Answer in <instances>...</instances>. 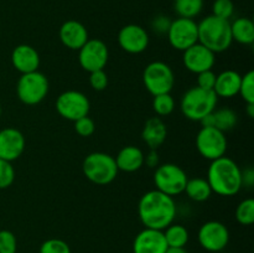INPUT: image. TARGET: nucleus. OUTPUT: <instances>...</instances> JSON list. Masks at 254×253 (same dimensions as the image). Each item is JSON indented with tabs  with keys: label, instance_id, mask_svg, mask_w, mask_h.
<instances>
[{
	"label": "nucleus",
	"instance_id": "f704fd0d",
	"mask_svg": "<svg viewBox=\"0 0 254 253\" xmlns=\"http://www.w3.org/2000/svg\"><path fill=\"white\" fill-rule=\"evenodd\" d=\"M74 123V130L78 134L79 136H83V138H87V136H91L92 134L96 130V124H94L93 119L89 118L88 116L82 117V118L77 119Z\"/></svg>",
	"mask_w": 254,
	"mask_h": 253
},
{
	"label": "nucleus",
	"instance_id": "72a5a7b5",
	"mask_svg": "<svg viewBox=\"0 0 254 253\" xmlns=\"http://www.w3.org/2000/svg\"><path fill=\"white\" fill-rule=\"evenodd\" d=\"M17 241L9 230L0 231V253H16Z\"/></svg>",
	"mask_w": 254,
	"mask_h": 253
},
{
	"label": "nucleus",
	"instance_id": "f3484780",
	"mask_svg": "<svg viewBox=\"0 0 254 253\" xmlns=\"http://www.w3.org/2000/svg\"><path fill=\"white\" fill-rule=\"evenodd\" d=\"M168 243L163 231L144 228L134 238L133 253H165Z\"/></svg>",
	"mask_w": 254,
	"mask_h": 253
},
{
	"label": "nucleus",
	"instance_id": "58836bf2",
	"mask_svg": "<svg viewBox=\"0 0 254 253\" xmlns=\"http://www.w3.org/2000/svg\"><path fill=\"white\" fill-rule=\"evenodd\" d=\"M144 164L149 166V168H155L159 165V155L156 150L151 149L146 156H144Z\"/></svg>",
	"mask_w": 254,
	"mask_h": 253
},
{
	"label": "nucleus",
	"instance_id": "4c0bfd02",
	"mask_svg": "<svg viewBox=\"0 0 254 253\" xmlns=\"http://www.w3.org/2000/svg\"><path fill=\"white\" fill-rule=\"evenodd\" d=\"M170 20L166 16H158L153 22V26L155 31H158L159 34H164V32H168L169 26H170Z\"/></svg>",
	"mask_w": 254,
	"mask_h": 253
},
{
	"label": "nucleus",
	"instance_id": "ea45409f",
	"mask_svg": "<svg viewBox=\"0 0 254 253\" xmlns=\"http://www.w3.org/2000/svg\"><path fill=\"white\" fill-rule=\"evenodd\" d=\"M254 181V173L252 169H247V170L242 171V183L243 185L251 186Z\"/></svg>",
	"mask_w": 254,
	"mask_h": 253
},
{
	"label": "nucleus",
	"instance_id": "9b49d317",
	"mask_svg": "<svg viewBox=\"0 0 254 253\" xmlns=\"http://www.w3.org/2000/svg\"><path fill=\"white\" fill-rule=\"evenodd\" d=\"M56 111L62 118L67 121L76 122L77 119L82 117L88 116L89 109H91V103L89 99L84 93L79 91L62 92L56 99Z\"/></svg>",
	"mask_w": 254,
	"mask_h": 253
},
{
	"label": "nucleus",
	"instance_id": "c85d7f7f",
	"mask_svg": "<svg viewBox=\"0 0 254 253\" xmlns=\"http://www.w3.org/2000/svg\"><path fill=\"white\" fill-rule=\"evenodd\" d=\"M175 108V101L170 93H164L154 96L153 109L158 116L165 117L173 113Z\"/></svg>",
	"mask_w": 254,
	"mask_h": 253
},
{
	"label": "nucleus",
	"instance_id": "423d86ee",
	"mask_svg": "<svg viewBox=\"0 0 254 253\" xmlns=\"http://www.w3.org/2000/svg\"><path fill=\"white\" fill-rule=\"evenodd\" d=\"M49 89V79L40 71L24 73L17 79L16 94L20 101L27 106L41 103L46 98Z\"/></svg>",
	"mask_w": 254,
	"mask_h": 253
},
{
	"label": "nucleus",
	"instance_id": "6e6552de",
	"mask_svg": "<svg viewBox=\"0 0 254 253\" xmlns=\"http://www.w3.org/2000/svg\"><path fill=\"white\" fill-rule=\"evenodd\" d=\"M143 82L149 93L153 96L170 93L175 83V74L168 63L153 61L144 69Z\"/></svg>",
	"mask_w": 254,
	"mask_h": 253
},
{
	"label": "nucleus",
	"instance_id": "7ed1b4c3",
	"mask_svg": "<svg viewBox=\"0 0 254 253\" xmlns=\"http://www.w3.org/2000/svg\"><path fill=\"white\" fill-rule=\"evenodd\" d=\"M198 42L215 54L223 52L232 45L230 20L208 15L197 24Z\"/></svg>",
	"mask_w": 254,
	"mask_h": 253
},
{
	"label": "nucleus",
	"instance_id": "5701e85b",
	"mask_svg": "<svg viewBox=\"0 0 254 253\" xmlns=\"http://www.w3.org/2000/svg\"><path fill=\"white\" fill-rule=\"evenodd\" d=\"M238 117L235 111L230 108L215 109L212 113L208 114L206 118L201 121V124L203 126H213L221 131H228L233 129L237 124Z\"/></svg>",
	"mask_w": 254,
	"mask_h": 253
},
{
	"label": "nucleus",
	"instance_id": "4468645a",
	"mask_svg": "<svg viewBox=\"0 0 254 253\" xmlns=\"http://www.w3.org/2000/svg\"><path fill=\"white\" fill-rule=\"evenodd\" d=\"M118 44L128 54H141L149 46V35L140 25L128 24L119 30Z\"/></svg>",
	"mask_w": 254,
	"mask_h": 253
},
{
	"label": "nucleus",
	"instance_id": "ddd939ff",
	"mask_svg": "<svg viewBox=\"0 0 254 253\" xmlns=\"http://www.w3.org/2000/svg\"><path fill=\"white\" fill-rule=\"evenodd\" d=\"M108 59V47L99 39H89L78 50L79 66L89 73L98 69H104Z\"/></svg>",
	"mask_w": 254,
	"mask_h": 253
},
{
	"label": "nucleus",
	"instance_id": "37998d69",
	"mask_svg": "<svg viewBox=\"0 0 254 253\" xmlns=\"http://www.w3.org/2000/svg\"><path fill=\"white\" fill-rule=\"evenodd\" d=\"M0 117H1V104H0Z\"/></svg>",
	"mask_w": 254,
	"mask_h": 253
},
{
	"label": "nucleus",
	"instance_id": "39448f33",
	"mask_svg": "<svg viewBox=\"0 0 254 253\" xmlns=\"http://www.w3.org/2000/svg\"><path fill=\"white\" fill-rule=\"evenodd\" d=\"M84 176L96 185H108L118 175L114 156L102 151H94L84 158L82 164Z\"/></svg>",
	"mask_w": 254,
	"mask_h": 253
},
{
	"label": "nucleus",
	"instance_id": "bb28decb",
	"mask_svg": "<svg viewBox=\"0 0 254 253\" xmlns=\"http://www.w3.org/2000/svg\"><path fill=\"white\" fill-rule=\"evenodd\" d=\"M203 9V0H174V10L179 17L193 19Z\"/></svg>",
	"mask_w": 254,
	"mask_h": 253
},
{
	"label": "nucleus",
	"instance_id": "2f4dec72",
	"mask_svg": "<svg viewBox=\"0 0 254 253\" xmlns=\"http://www.w3.org/2000/svg\"><path fill=\"white\" fill-rule=\"evenodd\" d=\"M235 12L232 0H215L212 4V15L223 20H230Z\"/></svg>",
	"mask_w": 254,
	"mask_h": 253
},
{
	"label": "nucleus",
	"instance_id": "20e7f679",
	"mask_svg": "<svg viewBox=\"0 0 254 253\" xmlns=\"http://www.w3.org/2000/svg\"><path fill=\"white\" fill-rule=\"evenodd\" d=\"M217 101L218 97L213 91H206L197 86L191 87L181 98L180 109L190 121L201 122L215 111Z\"/></svg>",
	"mask_w": 254,
	"mask_h": 253
},
{
	"label": "nucleus",
	"instance_id": "a211bd4d",
	"mask_svg": "<svg viewBox=\"0 0 254 253\" xmlns=\"http://www.w3.org/2000/svg\"><path fill=\"white\" fill-rule=\"evenodd\" d=\"M60 40L69 50L78 51L89 40L87 27L77 20L64 21L60 27Z\"/></svg>",
	"mask_w": 254,
	"mask_h": 253
},
{
	"label": "nucleus",
	"instance_id": "79ce46f5",
	"mask_svg": "<svg viewBox=\"0 0 254 253\" xmlns=\"http://www.w3.org/2000/svg\"><path fill=\"white\" fill-rule=\"evenodd\" d=\"M247 114L250 118L254 117V103H247Z\"/></svg>",
	"mask_w": 254,
	"mask_h": 253
},
{
	"label": "nucleus",
	"instance_id": "4be33fe9",
	"mask_svg": "<svg viewBox=\"0 0 254 253\" xmlns=\"http://www.w3.org/2000/svg\"><path fill=\"white\" fill-rule=\"evenodd\" d=\"M144 153L141 149L134 145L124 146L117 154L116 164L118 170L126 173H134L138 171L144 165Z\"/></svg>",
	"mask_w": 254,
	"mask_h": 253
},
{
	"label": "nucleus",
	"instance_id": "f257e3e1",
	"mask_svg": "<svg viewBox=\"0 0 254 253\" xmlns=\"http://www.w3.org/2000/svg\"><path fill=\"white\" fill-rule=\"evenodd\" d=\"M138 215L145 228L164 231L175 220V201L159 190L148 191L139 200Z\"/></svg>",
	"mask_w": 254,
	"mask_h": 253
},
{
	"label": "nucleus",
	"instance_id": "412c9836",
	"mask_svg": "<svg viewBox=\"0 0 254 253\" xmlns=\"http://www.w3.org/2000/svg\"><path fill=\"white\" fill-rule=\"evenodd\" d=\"M166 136H168V128L159 117H153L145 122L141 131V138L149 148L156 150L165 141Z\"/></svg>",
	"mask_w": 254,
	"mask_h": 253
},
{
	"label": "nucleus",
	"instance_id": "2eb2a0df",
	"mask_svg": "<svg viewBox=\"0 0 254 253\" xmlns=\"http://www.w3.org/2000/svg\"><path fill=\"white\" fill-rule=\"evenodd\" d=\"M215 55V52H212L207 47L203 46L202 44L197 42V44L192 45V46L184 51L183 61L189 71L198 74L203 71L212 69L216 62Z\"/></svg>",
	"mask_w": 254,
	"mask_h": 253
},
{
	"label": "nucleus",
	"instance_id": "f8f14e48",
	"mask_svg": "<svg viewBox=\"0 0 254 253\" xmlns=\"http://www.w3.org/2000/svg\"><path fill=\"white\" fill-rule=\"evenodd\" d=\"M197 240L201 247L208 252H221L230 242V231L220 221H207L200 227Z\"/></svg>",
	"mask_w": 254,
	"mask_h": 253
},
{
	"label": "nucleus",
	"instance_id": "f03ea898",
	"mask_svg": "<svg viewBox=\"0 0 254 253\" xmlns=\"http://www.w3.org/2000/svg\"><path fill=\"white\" fill-rule=\"evenodd\" d=\"M212 192L220 196H233L242 189V170L235 160L221 156L211 161L207 179Z\"/></svg>",
	"mask_w": 254,
	"mask_h": 253
},
{
	"label": "nucleus",
	"instance_id": "1a4fd4ad",
	"mask_svg": "<svg viewBox=\"0 0 254 253\" xmlns=\"http://www.w3.org/2000/svg\"><path fill=\"white\" fill-rule=\"evenodd\" d=\"M196 148L200 155L207 160L225 156L227 151V138L225 133L213 126H203L196 135Z\"/></svg>",
	"mask_w": 254,
	"mask_h": 253
},
{
	"label": "nucleus",
	"instance_id": "c756f323",
	"mask_svg": "<svg viewBox=\"0 0 254 253\" xmlns=\"http://www.w3.org/2000/svg\"><path fill=\"white\" fill-rule=\"evenodd\" d=\"M241 97L246 103H254V72L248 71L241 79L240 92Z\"/></svg>",
	"mask_w": 254,
	"mask_h": 253
},
{
	"label": "nucleus",
	"instance_id": "9d476101",
	"mask_svg": "<svg viewBox=\"0 0 254 253\" xmlns=\"http://www.w3.org/2000/svg\"><path fill=\"white\" fill-rule=\"evenodd\" d=\"M166 35L171 47L184 52L198 42L197 22L193 19L178 17L170 22Z\"/></svg>",
	"mask_w": 254,
	"mask_h": 253
},
{
	"label": "nucleus",
	"instance_id": "a878e982",
	"mask_svg": "<svg viewBox=\"0 0 254 253\" xmlns=\"http://www.w3.org/2000/svg\"><path fill=\"white\" fill-rule=\"evenodd\" d=\"M163 232L168 247H185L190 238L189 231L185 226L174 222L169 225Z\"/></svg>",
	"mask_w": 254,
	"mask_h": 253
},
{
	"label": "nucleus",
	"instance_id": "6ab92c4d",
	"mask_svg": "<svg viewBox=\"0 0 254 253\" xmlns=\"http://www.w3.org/2000/svg\"><path fill=\"white\" fill-rule=\"evenodd\" d=\"M11 63L21 74L39 71L40 55L36 49L30 45H17L11 52Z\"/></svg>",
	"mask_w": 254,
	"mask_h": 253
},
{
	"label": "nucleus",
	"instance_id": "0eeeda50",
	"mask_svg": "<svg viewBox=\"0 0 254 253\" xmlns=\"http://www.w3.org/2000/svg\"><path fill=\"white\" fill-rule=\"evenodd\" d=\"M188 180L189 178L185 170L173 163L158 165L154 173V184L156 186V190L171 197L184 192Z\"/></svg>",
	"mask_w": 254,
	"mask_h": 253
},
{
	"label": "nucleus",
	"instance_id": "473e14b6",
	"mask_svg": "<svg viewBox=\"0 0 254 253\" xmlns=\"http://www.w3.org/2000/svg\"><path fill=\"white\" fill-rule=\"evenodd\" d=\"M15 180V169L10 161L0 159V190L7 189Z\"/></svg>",
	"mask_w": 254,
	"mask_h": 253
},
{
	"label": "nucleus",
	"instance_id": "a19ab883",
	"mask_svg": "<svg viewBox=\"0 0 254 253\" xmlns=\"http://www.w3.org/2000/svg\"><path fill=\"white\" fill-rule=\"evenodd\" d=\"M165 253H188L185 247H168Z\"/></svg>",
	"mask_w": 254,
	"mask_h": 253
},
{
	"label": "nucleus",
	"instance_id": "cd10ccee",
	"mask_svg": "<svg viewBox=\"0 0 254 253\" xmlns=\"http://www.w3.org/2000/svg\"><path fill=\"white\" fill-rule=\"evenodd\" d=\"M236 220L243 226H251L254 222V200L245 198L236 208Z\"/></svg>",
	"mask_w": 254,
	"mask_h": 253
},
{
	"label": "nucleus",
	"instance_id": "b1692460",
	"mask_svg": "<svg viewBox=\"0 0 254 253\" xmlns=\"http://www.w3.org/2000/svg\"><path fill=\"white\" fill-rule=\"evenodd\" d=\"M231 35L233 41L241 45H252L254 42V24L248 17H238L231 22Z\"/></svg>",
	"mask_w": 254,
	"mask_h": 253
},
{
	"label": "nucleus",
	"instance_id": "dca6fc26",
	"mask_svg": "<svg viewBox=\"0 0 254 253\" xmlns=\"http://www.w3.org/2000/svg\"><path fill=\"white\" fill-rule=\"evenodd\" d=\"M25 150V136L19 129L4 128L0 130V159L14 161L21 156Z\"/></svg>",
	"mask_w": 254,
	"mask_h": 253
},
{
	"label": "nucleus",
	"instance_id": "393cba45",
	"mask_svg": "<svg viewBox=\"0 0 254 253\" xmlns=\"http://www.w3.org/2000/svg\"><path fill=\"white\" fill-rule=\"evenodd\" d=\"M184 192H186L189 198H191L192 201H196V202H203V201L210 198L212 190H211L210 184H208V181L206 180V179L193 178L189 179L188 183H186Z\"/></svg>",
	"mask_w": 254,
	"mask_h": 253
},
{
	"label": "nucleus",
	"instance_id": "7c9ffc66",
	"mask_svg": "<svg viewBox=\"0 0 254 253\" xmlns=\"http://www.w3.org/2000/svg\"><path fill=\"white\" fill-rule=\"evenodd\" d=\"M40 253H71V248L64 240L50 238L40 246Z\"/></svg>",
	"mask_w": 254,
	"mask_h": 253
},
{
	"label": "nucleus",
	"instance_id": "e433bc0d",
	"mask_svg": "<svg viewBox=\"0 0 254 253\" xmlns=\"http://www.w3.org/2000/svg\"><path fill=\"white\" fill-rule=\"evenodd\" d=\"M216 82V73L212 69L203 71L197 74V87L206 89V91H213Z\"/></svg>",
	"mask_w": 254,
	"mask_h": 253
},
{
	"label": "nucleus",
	"instance_id": "c9c22d12",
	"mask_svg": "<svg viewBox=\"0 0 254 253\" xmlns=\"http://www.w3.org/2000/svg\"><path fill=\"white\" fill-rule=\"evenodd\" d=\"M89 84L94 91H104L108 86V76L104 69H98L89 73Z\"/></svg>",
	"mask_w": 254,
	"mask_h": 253
},
{
	"label": "nucleus",
	"instance_id": "aec40b11",
	"mask_svg": "<svg viewBox=\"0 0 254 253\" xmlns=\"http://www.w3.org/2000/svg\"><path fill=\"white\" fill-rule=\"evenodd\" d=\"M241 79H242V76L237 71L226 69L220 74H216L213 92L216 93V96L221 97V98H232V97L237 96L240 92Z\"/></svg>",
	"mask_w": 254,
	"mask_h": 253
}]
</instances>
